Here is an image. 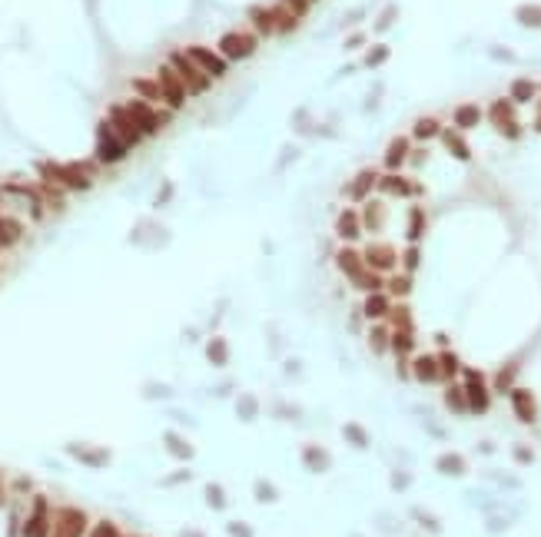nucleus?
<instances>
[{"label":"nucleus","instance_id":"obj_15","mask_svg":"<svg viewBox=\"0 0 541 537\" xmlns=\"http://www.w3.org/2000/svg\"><path fill=\"white\" fill-rule=\"evenodd\" d=\"M389 312H392V298H389L385 289H382V292H369L365 302H362V315H365V318H372V322L389 318Z\"/></svg>","mask_w":541,"mask_h":537},{"label":"nucleus","instance_id":"obj_37","mask_svg":"<svg viewBox=\"0 0 541 537\" xmlns=\"http://www.w3.org/2000/svg\"><path fill=\"white\" fill-rule=\"evenodd\" d=\"M399 265H402V272H409V276H415V269L422 265V252H418V245H409L402 256H399Z\"/></svg>","mask_w":541,"mask_h":537},{"label":"nucleus","instance_id":"obj_11","mask_svg":"<svg viewBox=\"0 0 541 537\" xmlns=\"http://www.w3.org/2000/svg\"><path fill=\"white\" fill-rule=\"evenodd\" d=\"M160 87H163V100H167L173 110H180L183 100H187V87H183V80H180V74H176L173 67H163V70H160Z\"/></svg>","mask_w":541,"mask_h":537},{"label":"nucleus","instance_id":"obj_39","mask_svg":"<svg viewBox=\"0 0 541 537\" xmlns=\"http://www.w3.org/2000/svg\"><path fill=\"white\" fill-rule=\"evenodd\" d=\"M438 471L442 474H465V461L458 454H442L438 458Z\"/></svg>","mask_w":541,"mask_h":537},{"label":"nucleus","instance_id":"obj_27","mask_svg":"<svg viewBox=\"0 0 541 537\" xmlns=\"http://www.w3.org/2000/svg\"><path fill=\"white\" fill-rule=\"evenodd\" d=\"M369 345H372L375 355L389 352V345H392V332H389V325H385V322H375V325H372V332H369Z\"/></svg>","mask_w":541,"mask_h":537},{"label":"nucleus","instance_id":"obj_36","mask_svg":"<svg viewBox=\"0 0 541 537\" xmlns=\"http://www.w3.org/2000/svg\"><path fill=\"white\" fill-rule=\"evenodd\" d=\"M399 358H405V355H412V349H415V335L412 332H392V345H389Z\"/></svg>","mask_w":541,"mask_h":537},{"label":"nucleus","instance_id":"obj_33","mask_svg":"<svg viewBox=\"0 0 541 537\" xmlns=\"http://www.w3.org/2000/svg\"><path fill=\"white\" fill-rule=\"evenodd\" d=\"M269 14H273V23H276V34H289V30L296 27V20H299L289 7H273Z\"/></svg>","mask_w":541,"mask_h":537},{"label":"nucleus","instance_id":"obj_5","mask_svg":"<svg viewBox=\"0 0 541 537\" xmlns=\"http://www.w3.org/2000/svg\"><path fill=\"white\" fill-rule=\"evenodd\" d=\"M40 173L47 176V179H54V183L67 186V189H90V176L83 173V166L76 163V166H56V163H40Z\"/></svg>","mask_w":541,"mask_h":537},{"label":"nucleus","instance_id":"obj_3","mask_svg":"<svg viewBox=\"0 0 541 537\" xmlns=\"http://www.w3.org/2000/svg\"><path fill=\"white\" fill-rule=\"evenodd\" d=\"M169 67L180 74V80H183L187 93H206V90H209V76H206L187 54H173V56H169Z\"/></svg>","mask_w":541,"mask_h":537},{"label":"nucleus","instance_id":"obj_26","mask_svg":"<svg viewBox=\"0 0 541 537\" xmlns=\"http://www.w3.org/2000/svg\"><path fill=\"white\" fill-rule=\"evenodd\" d=\"M372 186H379V176H375L372 169H365V173H359L352 179V186H349V196L352 199H365L369 193H372Z\"/></svg>","mask_w":541,"mask_h":537},{"label":"nucleus","instance_id":"obj_14","mask_svg":"<svg viewBox=\"0 0 541 537\" xmlns=\"http://www.w3.org/2000/svg\"><path fill=\"white\" fill-rule=\"evenodd\" d=\"M412 375L425 385H435L442 382V371H438V355H415L412 358Z\"/></svg>","mask_w":541,"mask_h":537},{"label":"nucleus","instance_id":"obj_35","mask_svg":"<svg viewBox=\"0 0 541 537\" xmlns=\"http://www.w3.org/2000/svg\"><path fill=\"white\" fill-rule=\"evenodd\" d=\"M445 405L452 408V411H458V415H465V411H468L465 388H462V385H448V391H445Z\"/></svg>","mask_w":541,"mask_h":537},{"label":"nucleus","instance_id":"obj_18","mask_svg":"<svg viewBox=\"0 0 541 537\" xmlns=\"http://www.w3.org/2000/svg\"><path fill=\"white\" fill-rule=\"evenodd\" d=\"M409 136H395L392 143H389V149H385V169L389 173H395L399 166H405V160H409Z\"/></svg>","mask_w":541,"mask_h":537},{"label":"nucleus","instance_id":"obj_47","mask_svg":"<svg viewBox=\"0 0 541 537\" xmlns=\"http://www.w3.org/2000/svg\"><path fill=\"white\" fill-rule=\"evenodd\" d=\"M282 3H286V7H289L296 17H302V14L309 10V0H282Z\"/></svg>","mask_w":541,"mask_h":537},{"label":"nucleus","instance_id":"obj_44","mask_svg":"<svg viewBox=\"0 0 541 537\" xmlns=\"http://www.w3.org/2000/svg\"><path fill=\"white\" fill-rule=\"evenodd\" d=\"M346 438H349V441H352L355 448H365V445H369V438H365V431H362V428H359V425H346Z\"/></svg>","mask_w":541,"mask_h":537},{"label":"nucleus","instance_id":"obj_24","mask_svg":"<svg viewBox=\"0 0 541 537\" xmlns=\"http://www.w3.org/2000/svg\"><path fill=\"white\" fill-rule=\"evenodd\" d=\"M478 123H482V107L462 103V107L455 110V130H471V127H478Z\"/></svg>","mask_w":541,"mask_h":537},{"label":"nucleus","instance_id":"obj_8","mask_svg":"<svg viewBox=\"0 0 541 537\" xmlns=\"http://www.w3.org/2000/svg\"><path fill=\"white\" fill-rule=\"evenodd\" d=\"M253 50H256V37H253V34L233 30V34H226V37L220 40V54L229 56V60H246Z\"/></svg>","mask_w":541,"mask_h":537},{"label":"nucleus","instance_id":"obj_34","mask_svg":"<svg viewBox=\"0 0 541 537\" xmlns=\"http://www.w3.org/2000/svg\"><path fill=\"white\" fill-rule=\"evenodd\" d=\"M133 90L140 93L143 100H163V87H160V80H147V76H140V80H133Z\"/></svg>","mask_w":541,"mask_h":537},{"label":"nucleus","instance_id":"obj_1","mask_svg":"<svg viewBox=\"0 0 541 537\" xmlns=\"http://www.w3.org/2000/svg\"><path fill=\"white\" fill-rule=\"evenodd\" d=\"M462 388H465V398H468V411L471 415H485L488 405H491L485 375L478 369H462Z\"/></svg>","mask_w":541,"mask_h":537},{"label":"nucleus","instance_id":"obj_25","mask_svg":"<svg viewBox=\"0 0 541 537\" xmlns=\"http://www.w3.org/2000/svg\"><path fill=\"white\" fill-rule=\"evenodd\" d=\"M412 136H415L418 143H425V140H435V136H442V123H438L435 116H422V120H415V127H412Z\"/></svg>","mask_w":541,"mask_h":537},{"label":"nucleus","instance_id":"obj_46","mask_svg":"<svg viewBox=\"0 0 541 537\" xmlns=\"http://www.w3.org/2000/svg\"><path fill=\"white\" fill-rule=\"evenodd\" d=\"M167 445L173 448V451H180V458H189V454H193V448H189L187 441H180L176 435H167Z\"/></svg>","mask_w":541,"mask_h":537},{"label":"nucleus","instance_id":"obj_9","mask_svg":"<svg viewBox=\"0 0 541 537\" xmlns=\"http://www.w3.org/2000/svg\"><path fill=\"white\" fill-rule=\"evenodd\" d=\"M110 127L116 130V136H120L127 146H136V143L143 140V133L136 130V123L130 120L127 107H110Z\"/></svg>","mask_w":541,"mask_h":537},{"label":"nucleus","instance_id":"obj_43","mask_svg":"<svg viewBox=\"0 0 541 537\" xmlns=\"http://www.w3.org/2000/svg\"><path fill=\"white\" fill-rule=\"evenodd\" d=\"M209 362H213V365H226V342L223 338H213V342H209Z\"/></svg>","mask_w":541,"mask_h":537},{"label":"nucleus","instance_id":"obj_28","mask_svg":"<svg viewBox=\"0 0 541 537\" xmlns=\"http://www.w3.org/2000/svg\"><path fill=\"white\" fill-rule=\"evenodd\" d=\"M385 292H389V296H399V298L412 296V276L409 272H392V276L385 278Z\"/></svg>","mask_w":541,"mask_h":537},{"label":"nucleus","instance_id":"obj_51","mask_svg":"<svg viewBox=\"0 0 541 537\" xmlns=\"http://www.w3.org/2000/svg\"><path fill=\"white\" fill-rule=\"evenodd\" d=\"M531 127H535V133H541V100H538V113H535V123H531Z\"/></svg>","mask_w":541,"mask_h":537},{"label":"nucleus","instance_id":"obj_31","mask_svg":"<svg viewBox=\"0 0 541 537\" xmlns=\"http://www.w3.org/2000/svg\"><path fill=\"white\" fill-rule=\"evenodd\" d=\"M515 17H518V23H524V27L541 30V3H522V7L515 10Z\"/></svg>","mask_w":541,"mask_h":537},{"label":"nucleus","instance_id":"obj_16","mask_svg":"<svg viewBox=\"0 0 541 537\" xmlns=\"http://www.w3.org/2000/svg\"><path fill=\"white\" fill-rule=\"evenodd\" d=\"M379 189H382V193H389V196H422V193H425L422 183H412V179L395 176V173H389L385 179H379Z\"/></svg>","mask_w":541,"mask_h":537},{"label":"nucleus","instance_id":"obj_49","mask_svg":"<svg viewBox=\"0 0 541 537\" xmlns=\"http://www.w3.org/2000/svg\"><path fill=\"white\" fill-rule=\"evenodd\" d=\"M206 494H209V501H213L216 507H223V494H220V487H209Z\"/></svg>","mask_w":541,"mask_h":537},{"label":"nucleus","instance_id":"obj_22","mask_svg":"<svg viewBox=\"0 0 541 537\" xmlns=\"http://www.w3.org/2000/svg\"><path fill=\"white\" fill-rule=\"evenodd\" d=\"M425 229H429L425 209L412 206V209H409V226H405V239H409V245H418V239L425 236Z\"/></svg>","mask_w":541,"mask_h":537},{"label":"nucleus","instance_id":"obj_7","mask_svg":"<svg viewBox=\"0 0 541 537\" xmlns=\"http://www.w3.org/2000/svg\"><path fill=\"white\" fill-rule=\"evenodd\" d=\"M508 398H511V411H515V418L522 425H535L538 421V402H535V395L528 388H511Z\"/></svg>","mask_w":541,"mask_h":537},{"label":"nucleus","instance_id":"obj_50","mask_svg":"<svg viewBox=\"0 0 541 537\" xmlns=\"http://www.w3.org/2000/svg\"><path fill=\"white\" fill-rule=\"evenodd\" d=\"M233 534H236V537H249V527H246V524H233Z\"/></svg>","mask_w":541,"mask_h":537},{"label":"nucleus","instance_id":"obj_52","mask_svg":"<svg viewBox=\"0 0 541 537\" xmlns=\"http://www.w3.org/2000/svg\"><path fill=\"white\" fill-rule=\"evenodd\" d=\"M518 461H531V451H528V448H518Z\"/></svg>","mask_w":541,"mask_h":537},{"label":"nucleus","instance_id":"obj_6","mask_svg":"<svg viewBox=\"0 0 541 537\" xmlns=\"http://www.w3.org/2000/svg\"><path fill=\"white\" fill-rule=\"evenodd\" d=\"M100 146H96V156H100V163H116V160H123V153H127V143L120 140V136H113V127L110 120L107 123H100Z\"/></svg>","mask_w":541,"mask_h":537},{"label":"nucleus","instance_id":"obj_38","mask_svg":"<svg viewBox=\"0 0 541 537\" xmlns=\"http://www.w3.org/2000/svg\"><path fill=\"white\" fill-rule=\"evenodd\" d=\"M535 96V83L531 80H515L511 83V103H528Z\"/></svg>","mask_w":541,"mask_h":537},{"label":"nucleus","instance_id":"obj_12","mask_svg":"<svg viewBox=\"0 0 541 537\" xmlns=\"http://www.w3.org/2000/svg\"><path fill=\"white\" fill-rule=\"evenodd\" d=\"M187 56L203 70L206 76H223L226 74V56L213 54V50H206V47H193Z\"/></svg>","mask_w":541,"mask_h":537},{"label":"nucleus","instance_id":"obj_42","mask_svg":"<svg viewBox=\"0 0 541 537\" xmlns=\"http://www.w3.org/2000/svg\"><path fill=\"white\" fill-rule=\"evenodd\" d=\"M306 464L316 468V471H326V468H329V458H326L319 448H306Z\"/></svg>","mask_w":541,"mask_h":537},{"label":"nucleus","instance_id":"obj_4","mask_svg":"<svg viewBox=\"0 0 541 537\" xmlns=\"http://www.w3.org/2000/svg\"><path fill=\"white\" fill-rule=\"evenodd\" d=\"M488 116H491V127L502 133V136H508V140H518V136H522V127H518L511 96H508V100H495V103L488 107Z\"/></svg>","mask_w":541,"mask_h":537},{"label":"nucleus","instance_id":"obj_45","mask_svg":"<svg viewBox=\"0 0 541 537\" xmlns=\"http://www.w3.org/2000/svg\"><path fill=\"white\" fill-rule=\"evenodd\" d=\"M385 56H389V47H372L369 56H365V67H379V63H385Z\"/></svg>","mask_w":541,"mask_h":537},{"label":"nucleus","instance_id":"obj_41","mask_svg":"<svg viewBox=\"0 0 541 537\" xmlns=\"http://www.w3.org/2000/svg\"><path fill=\"white\" fill-rule=\"evenodd\" d=\"M362 226L375 232V229L382 226V206H379V203H369V206H365V219H362Z\"/></svg>","mask_w":541,"mask_h":537},{"label":"nucleus","instance_id":"obj_19","mask_svg":"<svg viewBox=\"0 0 541 537\" xmlns=\"http://www.w3.org/2000/svg\"><path fill=\"white\" fill-rule=\"evenodd\" d=\"M438 140H442V146H445L448 153L455 156V160H462V163H468V160H471V149H468V143L462 140V130H442V136H438Z\"/></svg>","mask_w":541,"mask_h":537},{"label":"nucleus","instance_id":"obj_20","mask_svg":"<svg viewBox=\"0 0 541 537\" xmlns=\"http://www.w3.org/2000/svg\"><path fill=\"white\" fill-rule=\"evenodd\" d=\"M349 282H352V289H359V292H382L385 289V278L379 276V272H372L369 265L359 269L355 276H349Z\"/></svg>","mask_w":541,"mask_h":537},{"label":"nucleus","instance_id":"obj_23","mask_svg":"<svg viewBox=\"0 0 541 537\" xmlns=\"http://www.w3.org/2000/svg\"><path fill=\"white\" fill-rule=\"evenodd\" d=\"M47 534H50V524H47V501L37 498V511H34V518L27 520L23 537H47Z\"/></svg>","mask_w":541,"mask_h":537},{"label":"nucleus","instance_id":"obj_29","mask_svg":"<svg viewBox=\"0 0 541 537\" xmlns=\"http://www.w3.org/2000/svg\"><path fill=\"white\" fill-rule=\"evenodd\" d=\"M23 236V226L14 216H0V245H14Z\"/></svg>","mask_w":541,"mask_h":537},{"label":"nucleus","instance_id":"obj_48","mask_svg":"<svg viewBox=\"0 0 541 537\" xmlns=\"http://www.w3.org/2000/svg\"><path fill=\"white\" fill-rule=\"evenodd\" d=\"M90 537H116V527H113L110 520H103V524H96V531Z\"/></svg>","mask_w":541,"mask_h":537},{"label":"nucleus","instance_id":"obj_21","mask_svg":"<svg viewBox=\"0 0 541 537\" xmlns=\"http://www.w3.org/2000/svg\"><path fill=\"white\" fill-rule=\"evenodd\" d=\"M336 265L346 272V278L355 276L359 269H365V259H362V249H352V245H346V249H339L336 252Z\"/></svg>","mask_w":541,"mask_h":537},{"label":"nucleus","instance_id":"obj_30","mask_svg":"<svg viewBox=\"0 0 541 537\" xmlns=\"http://www.w3.org/2000/svg\"><path fill=\"white\" fill-rule=\"evenodd\" d=\"M438 371H442V382H452L455 375H462V365H458V358H455L452 349L438 352Z\"/></svg>","mask_w":541,"mask_h":537},{"label":"nucleus","instance_id":"obj_13","mask_svg":"<svg viewBox=\"0 0 541 537\" xmlns=\"http://www.w3.org/2000/svg\"><path fill=\"white\" fill-rule=\"evenodd\" d=\"M87 531V518L74 511V507H63L60 518H56V527H54V537H80Z\"/></svg>","mask_w":541,"mask_h":537},{"label":"nucleus","instance_id":"obj_2","mask_svg":"<svg viewBox=\"0 0 541 537\" xmlns=\"http://www.w3.org/2000/svg\"><path fill=\"white\" fill-rule=\"evenodd\" d=\"M362 259L365 265L379 272V276H392L395 269H399V252H395L389 242H369L365 249H362Z\"/></svg>","mask_w":541,"mask_h":537},{"label":"nucleus","instance_id":"obj_32","mask_svg":"<svg viewBox=\"0 0 541 537\" xmlns=\"http://www.w3.org/2000/svg\"><path fill=\"white\" fill-rule=\"evenodd\" d=\"M389 322H392L395 332H415V325H412V312L409 305H392V312H389Z\"/></svg>","mask_w":541,"mask_h":537},{"label":"nucleus","instance_id":"obj_10","mask_svg":"<svg viewBox=\"0 0 541 537\" xmlns=\"http://www.w3.org/2000/svg\"><path fill=\"white\" fill-rule=\"evenodd\" d=\"M127 113H130V120L136 123V130L143 133V136H149V133H156L163 127V116H156V113L149 110V103H143V100L127 103Z\"/></svg>","mask_w":541,"mask_h":537},{"label":"nucleus","instance_id":"obj_40","mask_svg":"<svg viewBox=\"0 0 541 537\" xmlns=\"http://www.w3.org/2000/svg\"><path fill=\"white\" fill-rule=\"evenodd\" d=\"M249 17L259 23V34H276V23H273V14H269V10H256V7H253Z\"/></svg>","mask_w":541,"mask_h":537},{"label":"nucleus","instance_id":"obj_17","mask_svg":"<svg viewBox=\"0 0 541 537\" xmlns=\"http://www.w3.org/2000/svg\"><path fill=\"white\" fill-rule=\"evenodd\" d=\"M336 236L342 242H355L359 236H362V216L352 212V209L339 212V216H336Z\"/></svg>","mask_w":541,"mask_h":537}]
</instances>
